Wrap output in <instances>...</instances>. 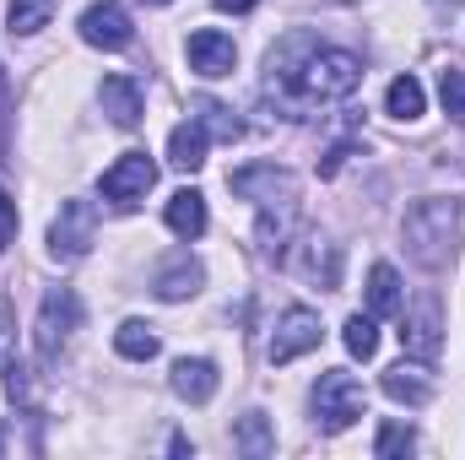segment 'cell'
Listing matches in <instances>:
<instances>
[{
  "mask_svg": "<svg viewBox=\"0 0 465 460\" xmlns=\"http://www.w3.org/2000/svg\"><path fill=\"white\" fill-rule=\"evenodd\" d=\"M357 87H362V60L347 49H325L309 33H292L287 44H276L265 71V98H276L287 119H309L325 104L351 98Z\"/></svg>",
  "mask_w": 465,
  "mask_h": 460,
  "instance_id": "obj_1",
  "label": "cell"
},
{
  "mask_svg": "<svg viewBox=\"0 0 465 460\" xmlns=\"http://www.w3.org/2000/svg\"><path fill=\"white\" fill-rule=\"evenodd\" d=\"M401 233H406L411 260L428 265V271H439V265L455 255V238H460V201H444V195L417 201V206L406 212V228Z\"/></svg>",
  "mask_w": 465,
  "mask_h": 460,
  "instance_id": "obj_2",
  "label": "cell"
},
{
  "mask_svg": "<svg viewBox=\"0 0 465 460\" xmlns=\"http://www.w3.org/2000/svg\"><path fill=\"white\" fill-rule=\"evenodd\" d=\"M357 417H368V390L351 379L347 368H325L314 385V423L320 434H347Z\"/></svg>",
  "mask_w": 465,
  "mask_h": 460,
  "instance_id": "obj_3",
  "label": "cell"
},
{
  "mask_svg": "<svg viewBox=\"0 0 465 460\" xmlns=\"http://www.w3.org/2000/svg\"><path fill=\"white\" fill-rule=\"evenodd\" d=\"M76 320H82L76 293H71V287H49V293H44V309H38V357H44V363H54V357L65 352Z\"/></svg>",
  "mask_w": 465,
  "mask_h": 460,
  "instance_id": "obj_4",
  "label": "cell"
},
{
  "mask_svg": "<svg viewBox=\"0 0 465 460\" xmlns=\"http://www.w3.org/2000/svg\"><path fill=\"white\" fill-rule=\"evenodd\" d=\"M228 190L254 201V206H292L298 201V179L287 168H276V163H254V168L228 174Z\"/></svg>",
  "mask_w": 465,
  "mask_h": 460,
  "instance_id": "obj_5",
  "label": "cell"
},
{
  "mask_svg": "<svg viewBox=\"0 0 465 460\" xmlns=\"http://www.w3.org/2000/svg\"><path fill=\"white\" fill-rule=\"evenodd\" d=\"M93 238H98V212H93V201H65L60 217H54V228H49V255L71 265V260H82V255L93 249Z\"/></svg>",
  "mask_w": 465,
  "mask_h": 460,
  "instance_id": "obj_6",
  "label": "cell"
},
{
  "mask_svg": "<svg viewBox=\"0 0 465 460\" xmlns=\"http://www.w3.org/2000/svg\"><path fill=\"white\" fill-rule=\"evenodd\" d=\"M152 185H157V163H152L146 152H124L114 168L104 174V201H109L114 212H130L135 201H146Z\"/></svg>",
  "mask_w": 465,
  "mask_h": 460,
  "instance_id": "obj_7",
  "label": "cell"
},
{
  "mask_svg": "<svg viewBox=\"0 0 465 460\" xmlns=\"http://www.w3.org/2000/svg\"><path fill=\"white\" fill-rule=\"evenodd\" d=\"M325 336V325H320V315L314 309H287L282 320H276V331H271V346H265V357L282 368V363H292V357H303V352H314Z\"/></svg>",
  "mask_w": 465,
  "mask_h": 460,
  "instance_id": "obj_8",
  "label": "cell"
},
{
  "mask_svg": "<svg viewBox=\"0 0 465 460\" xmlns=\"http://www.w3.org/2000/svg\"><path fill=\"white\" fill-rule=\"evenodd\" d=\"M439 331H444V325H439V293H422L411 315L401 309V346H406L417 363H433V357H439V346H444Z\"/></svg>",
  "mask_w": 465,
  "mask_h": 460,
  "instance_id": "obj_9",
  "label": "cell"
},
{
  "mask_svg": "<svg viewBox=\"0 0 465 460\" xmlns=\"http://www.w3.org/2000/svg\"><path fill=\"white\" fill-rule=\"evenodd\" d=\"M82 38H87L93 49H130V38H135L130 11H124L119 0H93V5L82 11Z\"/></svg>",
  "mask_w": 465,
  "mask_h": 460,
  "instance_id": "obj_10",
  "label": "cell"
},
{
  "mask_svg": "<svg viewBox=\"0 0 465 460\" xmlns=\"http://www.w3.org/2000/svg\"><path fill=\"white\" fill-rule=\"evenodd\" d=\"M184 55H190V71H195V76H206V82L232 76V60H238L232 38H228V33H217V27H201V33H190Z\"/></svg>",
  "mask_w": 465,
  "mask_h": 460,
  "instance_id": "obj_11",
  "label": "cell"
},
{
  "mask_svg": "<svg viewBox=\"0 0 465 460\" xmlns=\"http://www.w3.org/2000/svg\"><path fill=\"white\" fill-rule=\"evenodd\" d=\"M98 98H104V115L114 119L119 130H135L141 115H146V109H141V87H135V76H104V93H98Z\"/></svg>",
  "mask_w": 465,
  "mask_h": 460,
  "instance_id": "obj_12",
  "label": "cell"
},
{
  "mask_svg": "<svg viewBox=\"0 0 465 460\" xmlns=\"http://www.w3.org/2000/svg\"><path fill=\"white\" fill-rule=\"evenodd\" d=\"M173 390H179L190 406H206V401L217 395V363H206V357H179V363H173Z\"/></svg>",
  "mask_w": 465,
  "mask_h": 460,
  "instance_id": "obj_13",
  "label": "cell"
},
{
  "mask_svg": "<svg viewBox=\"0 0 465 460\" xmlns=\"http://www.w3.org/2000/svg\"><path fill=\"white\" fill-rule=\"evenodd\" d=\"M206 141H212L206 125L190 115L184 125H173V135H168V163H173L179 174H195V168L206 163Z\"/></svg>",
  "mask_w": 465,
  "mask_h": 460,
  "instance_id": "obj_14",
  "label": "cell"
},
{
  "mask_svg": "<svg viewBox=\"0 0 465 460\" xmlns=\"http://www.w3.org/2000/svg\"><path fill=\"white\" fill-rule=\"evenodd\" d=\"M384 395L401 401V406H428V401H433V379H428V368H417V363H395V368L384 374Z\"/></svg>",
  "mask_w": 465,
  "mask_h": 460,
  "instance_id": "obj_15",
  "label": "cell"
},
{
  "mask_svg": "<svg viewBox=\"0 0 465 460\" xmlns=\"http://www.w3.org/2000/svg\"><path fill=\"white\" fill-rule=\"evenodd\" d=\"M195 293H201V265L190 255H173L163 265V276H157V298L163 304H179V298H195Z\"/></svg>",
  "mask_w": 465,
  "mask_h": 460,
  "instance_id": "obj_16",
  "label": "cell"
},
{
  "mask_svg": "<svg viewBox=\"0 0 465 460\" xmlns=\"http://www.w3.org/2000/svg\"><path fill=\"white\" fill-rule=\"evenodd\" d=\"M406 304H401V276H395V265H373L368 271V315L373 320H390V315H401Z\"/></svg>",
  "mask_w": 465,
  "mask_h": 460,
  "instance_id": "obj_17",
  "label": "cell"
},
{
  "mask_svg": "<svg viewBox=\"0 0 465 460\" xmlns=\"http://www.w3.org/2000/svg\"><path fill=\"white\" fill-rule=\"evenodd\" d=\"M168 228L179 233V238H201L206 233V195L201 190H179L168 201Z\"/></svg>",
  "mask_w": 465,
  "mask_h": 460,
  "instance_id": "obj_18",
  "label": "cell"
},
{
  "mask_svg": "<svg viewBox=\"0 0 465 460\" xmlns=\"http://www.w3.org/2000/svg\"><path fill=\"white\" fill-rule=\"evenodd\" d=\"M157 331L146 325V320H124L114 331V352L119 357H130V363H146V357H157Z\"/></svg>",
  "mask_w": 465,
  "mask_h": 460,
  "instance_id": "obj_19",
  "label": "cell"
},
{
  "mask_svg": "<svg viewBox=\"0 0 465 460\" xmlns=\"http://www.w3.org/2000/svg\"><path fill=\"white\" fill-rule=\"evenodd\" d=\"M54 5H60V0H11V11H5V22H11V38H33L38 27H49Z\"/></svg>",
  "mask_w": 465,
  "mask_h": 460,
  "instance_id": "obj_20",
  "label": "cell"
},
{
  "mask_svg": "<svg viewBox=\"0 0 465 460\" xmlns=\"http://www.w3.org/2000/svg\"><path fill=\"white\" fill-rule=\"evenodd\" d=\"M303 276H309V282H320V287H336V282H341V255H336V244L314 238V244H309V255H303Z\"/></svg>",
  "mask_w": 465,
  "mask_h": 460,
  "instance_id": "obj_21",
  "label": "cell"
},
{
  "mask_svg": "<svg viewBox=\"0 0 465 460\" xmlns=\"http://www.w3.org/2000/svg\"><path fill=\"white\" fill-rule=\"evenodd\" d=\"M422 104H428V98H422V82H417V76H395L390 93H384V109H390L395 119H417Z\"/></svg>",
  "mask_w": 465,
  "mask_h": 460,
  "instance_id": "obj_22",
  "label": "cell"
},
{
  "mask_svg": "<svg viewBox=\"0 0 465 460\" xmlns=\"http://www.w3.org/2000/svg\"><path fill=\"white\" fill-rule=\"evenodd\" d=\"M232 445H238L243 455H271V450H276V434H271V423H265L260 412H249V417L238 423V434H232Z\"/></svg>",
  "mask_w": 465,
  "mask_h": 460,
  "instance_id": "obj_23",
  "label": "cell"
},
{
  "mask_svg": "<svg viewBox=\"0 0 465 460\" xmlns=\"http://www.w3.org/2000/svg\"><path fill=\"white\" fill-rule=\"evenodd\" d=\"M341 342H347V352L351 357H373L379 352V325H373V315H351L347 325H341Z\"/></svg>",
  "mask_w": 465,
  "mask_h": 460,
  "instance_id": "obj_24",
  "label": "cell"
},
{
  "mask_svg": "<svg viewBox=\"0 0 465 460\" xmlns=\"http://www.w3.org/2000/svg\"><path fill=\"white\" fill-rule=\"evenodd\" d=\"M195 119H201V125H206V135H217V141H238V135H243V125L232 119V109L212 104V98H201V104H195Z\"/></svg>",
  "mask_w": 465,
  "mask_h": 460,
  "instance_id": "obj_25",
  "label": "cell"
},
{
  "mask_svg": "<svg viewBox=\"0 0 465 460\" xmlns=\"http://www.w3.org/2000/svg\"><path fill=\"white\" fill-rule=\"evenodd\" d=\"M411 450H417V434L406 423H384L379 439H373V455L379 460H401V455H411Z\"/></svg>",
  "mask_w": 465,
  "mask_h": 460,
  "instance_id": "obj_26",
  "label": "cell"
},
{
  "mask_svg": "<svg viewBox=\"0 0 465 460\" xmlns=\"http://www.w3.org/2000/svg\"><path fill=\"white\" fill-rule=\"evenodd\" d=\"M439 98H444V115L455 119V125H465V71L460 65H450L439 76Z\"/></svg>",
  "mask_w": 465,
  "mask_h": 460,
  "instance_id": "obj_27",
  "label": "cell"
},
{
  "mask_svg": "<svg viewBox=\"0 0 465 460\" xmlns=\"http://www.w3.org/2000/svg\"><path fill=\"white\" fill-rule=\"evenodd\" d=\"M11 363H16V309L0 293V374H11Z\"/></svg>",
  "mask_w": 465,
  "mask_h": 460,
  "instance_id": "obj_28",
  "label": "cell"
},
{
  "mask_svg": "<svg viewBox=\"0 0 465 460\" xmlns=\"http://www.w3.org/2000/svg\"><path fill=\"white\" fill-rule=\"evenodd\" d=\"M11 238H16V201L0 190V255L11 249Z\"/></svg>",
  "mask_w": 465,
  "mask_h": 460,
  "instance_id": "obj_29",
  "label": "cell"
},
{
  "mask_svg": "<svg viewBox=\"0 0 465 460\" xmlns=\"http://www.w3.org/2000/svg\"><path fill=\"white\" fill-rule=\"evenodd\" d=\"M217 11H238L243 16V11H254V0H217Z\"/></svg>",
  "mask_w": 465,
  "mask_h": 460,
  "instance_id": "obj_30",
  "label": "cell"
},
{
  "mask_svg": "<svg viewBox=\"0 0 465 460\" xmlns=\"http://www.w3.org/2000/svg\"><path fill=\"white\" fill-rule=\"evenodd\" d=\"M141 5H168V0H141Z\"/></svg>",
  "mask_w": 465,
  "mask_h": 460,
  "instance_id": "obj_31",
  "label": "cell"
}]
</instances>
